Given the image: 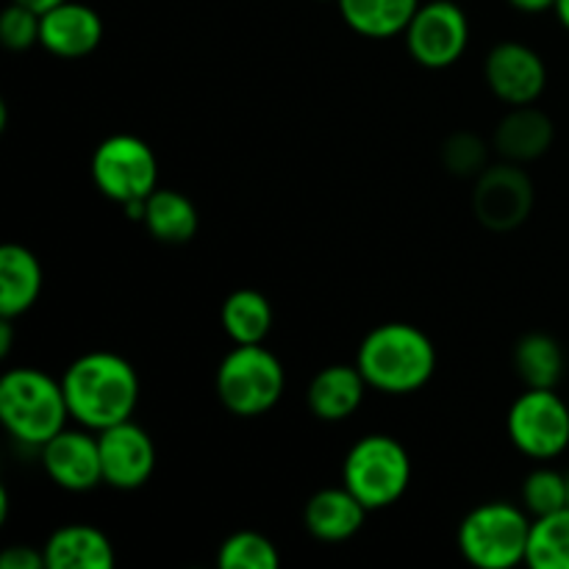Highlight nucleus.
I'll use <instances>...</instances> for the list:
<instances>
[{
    "instance_id": "f257e3e1",
    "label": "nucleus",
    "mask_w": 569,
    "mask_h": 569,
    "mask_svg": "<svg viewBox=\"0 0 569 569\" xmlns=\"http://www.w3.org/2000/svg\"><path fill=\"white\" fill-rule=\"evenodd\" d=\"M70 417L89 431H106L133 420L139 403V376L133 365L109 350L83 353L61 376Z\"/></svg>"
},
{
    "instance_id": "f03ea898",
    "label": "nucleus",
    "mask_w": 569,
    "mask_h": 569,
    "mask_svg": "<svg viewBox=\"0 0 569 569\" xmlns=\"http://www.w3.org/2000/svg\"><path fill=\"white\" fill-rule=\"evenodd\" d=\"M356 367L378 392L411 395L431 381L437 348L411 322H383L361 339Z\"/></svg>"
},
{
    "instance_id": "7ed1b4c3",
    "label": "nucleus",
    "mask_w": 569,
    "mask_h": 569,
    "mask_svg": "<svg viewBox=\"0 0 569 569\" xmlns=\"http://www.w3.org/2000/svg\"><path fill=\"white\" fill-rule=\"evenodd\" d=\"M0 420L28 448H44L70 420L61 381L33 367H17L0 378Z\"/></svg>"
},
{
    "instance_id": "20e7f679",
    "label": "nucleus",
    "mask_w": 569,
    "mask_h": 569,
    "mask_svg": "<svg viewBox=\"0 0 569 569\" xmlns=\"http://www.w3.org/2000/svg\"><path fill=\"white\" fill-rule=\"evenodd\" d=\"M531 515L506 500L476 506L461 520L456 545L459 553L478 569H511L526 565Z\"/></svg>"
},
{
    "instance_id": "39448f33",
    "label": "nucleus",
    "mask_w": 569,
    "mask_h": 569,
    "mask_svg": "<svg viewBox=\"0 0 569 569\" xmlns=\"http://www.w3.org/2000/svg\"><path fill=\"white\" fill-rule=\"evenodd\" d=\"M287 372L278 356L261 345H237L217 367L220 403L237 417H261L281 400Z\"/></svg>"
},
{
    "instance_id": "423d86ee",
    "label": "nucleus",
    "mask_w": 569,
    "mask_h": 569,
    "mask_svg": "<svg viewBox=\"0 0 569 569\" xmlns=\"http://www.w3.org/2000/svg\"><path fill=\"white\" fill-rule=\"evenodd\" d=\"M342 483L370 511L389 509L411 483L409 450L389 433H367L345 456Z\"/></svg>"
},
{
    "instance_id": "0eeeda50",
    "label": "nucleus",
    "mask_w": 569,
    "mask_h": 569,
    "mask_svg": "<svg viewBox=\"0 0 569 569\" xmlns=\"http://www.w3.org/2000/svg\"><path fill=\"white\" fill-rule=\"evenodd\" d=\"M92 181L103 198L128 206L148 200L159 189V159L144 139L114 133L92 153Z\"/></svg>"
},
{
    "instance_id": "6e6552de",
    "label": "nucleus",
    "mask_w": 569,
    "mask_h": 569,
    "mask_svg": "<svg viewBox=\"0 0 569 569\" xmlns=\"http://www.w3.org/2000/svg\"><path fill=\"white\" fill-rule=\"evenodd\" d=\"M511 445L533 461H550L569 448V406L556 389H526L506 417Z\"/></svg>"
},
{
    "instance_id": "1a4fd4ad",
    "label": "nucleus",
    "mask_w": 569,
    "mask_h": 569,
    "mask_svg": "<svg viewBox=\"0 0 569 569\" xmlns=\"http://www.w3.org/2000/svg\"><path fill=\"white\" fill-rule=\"evenodd\" d=\"M406 48L417 64L445 70L465 56L470 44V20L453 0H428L406 26Z\"/></svg>"
},
{
    "instance_id": "9d476101",
    "label": "nucleus",
    "mask_w": 569,
    "mask_h": 569,
    "mask_svg": "<svg viewBox=\"0 0 569 569\" xmlns=\"http://www.w3.org/2000/svg\"><path fill=\"white\" fill-rule=\"evenodd\" d=\"M533 181L515 161L487 167L478 176L472 192V211L489 231H515L528 220L533 209Z\"/></svg>"
},
{
    "instance_id": "9b49d317",
    "label": "nucleus",
    "mask_w": 569,
    "mask_h": 569,
    "mask_svg": "<svg viewBox=\"0 0 569 569\" xmlns=\"http://www.w3.org/2000/svg\"><path fill=\"white\" fill-rule=\"evenodd\" d=\"M103 483L131 492L144 487L156 470V445L150 433L133 420L98 431Z\"/></svg>"
},
{
    "instance_id": "f8f14e48",
    "label": "nucleus",
    "mask_w": 569,
    "mask_h": 569,
    "mask_svg": "<svg viewBox=\"0 0 569 569\" xmlns=\"http://www.w3.org/2000/svg\"><path fill=\"white\" fill-rule=\"evenodd\" d=\"M483 78L506 106H531L548 87V67L542 56L522 42H500L489 50Z\"/></svg>"
},
{
    "instance_id": "ddd939ff",
    "label": "nucleus",
    "mask_w": 569,
    "mask_h": 569,
    "mask_svg": "<svg viewBox=\"0 0 569 569\" xmlns=\"http://www.w3.org/2000/svg\"><path fill=\"white\" fill-rule=\"evenodd\" d=\"M42 450V467L50 481L64 492H89L103 481L98 437L76 428L56 433Z\"/></svg>"
},
{
    "instance_id": "4468645a",
    "label": "nucleus",
    "mask_w": 569,
    "mask_h": 569,
    "mask_svg": "<svg viewBox=\"0 0 569 569\" xmlns=\"http://www.w3.org/2000/svg\"><path fill=\"white\" fill-rule=\"evenodd\" d=\"M103 39V20L87 3L64 0L42 14L39 44L59 59H83Z\"/></svg>"
},
{
    "instance_id": "2eb2a0df",
    "label": "nucleus",
    "mask_w": 569,
    "mask_h": 569,
    "mask_svg": "<svg viewBox=\"0 0 569 569\" xmlns=\"http://www.w3.org/2000/svg\"><path fill=\"white\" fill-rule=\"evenodd\" d=\"M370 383L365 381L361 370L356 365H331L322 367L311 378L306 389V403L311 415L322 422H342L359 411L365 403V395Z\"/></svg>"
},
{
    "instance_id": "dca6fc26",
    "label": "nucleus",
    "mask_w": 569,
    "mask_h": 569,
    "mask_svg": "<svg viewBox=\"0 0 569 569\" xmlns=\"http://www.w3.org/2000/svg\"><path fill=\"white\" fill-rule=\"evenodd\" d=\"M367 511L370 509L342 483L311 495L303 509V526L320 542H348L361 531Z\"/></svg>"
},
{
    "instance_id": "f3484780",
    "label": "nucleus",
    "mask_w": 569,
    "mask_h": 569,
    "mask_svg": "<svg viewBox=\"0 0 569 569\" xmlns=\"http://www.w3.org/2000/svg\"><path fill=\"white\" fill-rule=\"evenodd\" d=\"M556 139V126L537 106H511L509 114L500 120L495 131V150L506 161L526 164L542 159Z\"/></svg>"
},
{
    "instance_id": "a211bd4d",
    "label": "nucleus",
    "mask_w": 569,
    "mask_h": 569,
    "mask_svg": "<svg viewBox=\"0 0 569 569\" xmlns=\"http://www.w3.org/2000/svg\"><path fill=\"white\" fill-rule=\"evenodd\" d=\"M42 292V264L22 244L0 248V317H22Z\"/></svg>"
},
{
    "instance_id": "6ab92c4d",
    "label": "nucleus",
    "mask_w": 569,
    "mask_h": 569,
    "mask_svg": "<svg viewBox=\"0 0 569 569\" xmlns=\"http://www.w3.org/2000/svg\"><path fill=\"white\" fill-rule=\"evenodd\" d=\"M48 569H111L114 548L103 531L92 526H64L44 545Z\"/></svg>"
},
{
    "instance_id": "aec40b11",
    "label": "nucleus",
    "mask_w": 569,
    "mask_h": 569,
    "mask_svg": "<svg viewBox=\"0 0 569 569\" xmlns=\"http://www.w3.org/2000/svg\"><path fill=\"white\" fill-rule=\"evenodd\" d=\"M142 226L148 228L150 237L159 239V242L183 244L198 233L200 217L187 194L176 192V189H156V192L144 200Z\"/></svg>"
},
{
    "instance_id": "412c9836",
    "label": "nucleus",
    "mask_w": 569,
    "mask_h": 569,
    "mask_svg": "<svg viewBox=\"0 0 569 569\" xmlns=\"http://www.w3.org/2000/svg\"><path fill=\"white\" fill-rule=\"evenodd\" d=\"M342 20L356 33L370 39H389L406 31L420 0H337Z\"/></svg>"
},
{
    "instance_id": "4be33fe9",
    "label": "nucleus",
    "mask_w": 569,
    "mask_h": 569,
    "mask_svg": "<svg viewBox=\"0 0 569 569\" xmlns=\"http://www.w3.org/2000/svg\"><path fill=\"white\" fill-rule=\"evenodd\" d=\"M220 317L233 345H261L272 328V306L259 289H237L228 295Z\"/></svg>"
},
{
    "instance_id": "5701e85b",
    "label": "nucleus",
    "mask_w": 569,
    "mask_h": 569,
    "mask_svg": "<svg viewBox=\"0 0 569 569\" xmlns=\"http://www.w3.org/2000/svg\"><path fill=\"white\" fill-rule=\"evenodd\" d=\"M515 370L528 389H556L565 378V350L548 333H526L515 348Z\"/></svg>"
},
{
    "instance_id": "b1692460",
    "label": "nucleus",
    "mask_w": 569,
    "mask_h": 569,
    "mask_svg": "<svg viewBox=\"0 0 569 569\" xmlns=\"http://www.w3.org/2000/svg\"><path fill=\"white\" fill-rule=\"evenodd\" d=\"M526 565L533 569H569V506L533 520Z\"/></svg>"
},
{
    "instance_id": "393cba45",
    "label": "nucleus",
    "mask_w": 569,
    "mask_h": 569,
    "mask_svg": "<svg viewBox=\"0 0 569 569\" xmlns=\"http://www.w3.org/2000/svg\"><path fill=\"white\" fill-rule=\"evenodd\" d=\"M281 556L267 537L256 531H237L217 550L220 569H278Z\"/></svg>"
},
{
    "instance_id": "a878e982",
    "label": "nucleus",
    "mask_w": 569,
    "mask_h": 569,
    "mask_svg": "<svg viewBox=\"0 0 569 569\" xmlns=\"http://www.w3.org/2000/svg\"><path fill=\"white\" fill-rule=\"evenodd\" d=\"M567 506V476L550 467L528 472L522 481V509L537 520V517L553 515Z\"/></svg>"
},
{
    "instance_id": "bb28decb",
    "label": "nucleus",
    "mask_w": 569,
    "mask_h": 569,
    "mask_svg": "<svg viewBox=\"0 0 569 569\" xmlns=\"http://www.w3.org/2000/svg\"><path fill=\"white\" fill-rule=\"evenodd\" d=\"M442 159H445V167H448L453 176H461V178L476 176L478 178L489 167L487 164L489 150H487V144H483L481 137L459 131V133H453L448 142H445Z\"/></svg>"
},
{
    "instance_id": "cd10ccee",
    "label": "nucleus",
    "mask_w": 569,
    "mask_h": 569,
    "mask_svg": "<svg viewBox=\"0 0 569 569\" xmlns=\"http://www.w3.org/2000/svg\"><path fill=\"white\" fill-rule=\"evenodd\" d=\"M39 31H42V14L28 6L11 0L0 14V39L9 50H28L39 44Z\"/></svg>"
},
{
    "instance_id": "c85d7f7f",
    "label": "nucleus",
    "mask_w": 569,
    "mask_h": 569,
    "mask_svg": "<svg viewBox=\"0 0 569 569\" xmlns=\"http://www.w3.org/2000/svg\"><path fill=\"white\" fill-rule=\"evenodd\" d=\"M44 550L28 548V545H14V548H6L0 556V569H44Z\"/></svg>"
},
{
    "instance_id": "c756f323",
    "label": "nucleus",
    "mask_w": 569,
    "mask_h": 569,
    "mask_svg": "<svg viewBox=\"0 0 569 569\" xmlns=\"http://www.w3.org/2000/svg\"><path fill=\"white\" fill-rule=\"evenodd\" d=\"M517 11H526V14H539V11L553 9L556 0H509Z\"/></svg>"
},
{
    "instance_id": "7c9ffc66",
    "label": "nucleus",
    "mask_w": 569,
    "mask_h": 569,
    "mask_svg": "<svg viewBox=\"0 0 569 569\" xmlns=\"http://www.w3.org/2000/svg\"><path fill=\"white\" fill-rule=\"evenodd\" d=\"M11 337H14V326H11L9 317H0V356H9L11 350Z\"/></svg>"
},
{
    "instance_id": "2f4dec72",
    "label": "nucleus",
    "mask_w": 569,
    "mask_h": 569,
    "mask_svg": "<svg viewBox=\"0 0 569 569\" xmlns=\"http://www.w3.org/2000/svg\"><path fill=\"white\" fill-rule=\"evenodd\" d=\"M14 3L28 6V9H33V11H37V14H44V11H50V9H53V6L64 3V0H14Z\"/></svg>"
},
{
    "instance_id": "473e14b6",
    "label": "nucleus",
    "mask_w": 569,
    "mask_h": 569,
    "mask_svg": "<svg viewBox=\"0 0 569 569\" xmlns=\"http://www.w3.org/2000/svg\"><path fill=\"white\" fill-rule=\"evenodd\" d=\"M553 9H556V17H559L561 26H565L569 31V0H556Z\"/></svg>"
},
{
    "instance_id": "72a5a7b5",
    "label": "nucleus",
    "mask_w": 569,
    "mask_h": 569,
    "mask_svg": "<svg viewBox=\"0 0 569 569\" xmlns=\"http://www.w3.org/2000/svg\"><path fill=\"white\" fill-rule=\"evenodd\" d=\"M567 506H569V476H567Z\"/></svg>"
},
{
    "instance_id": "f704fd0d",
    "label": "nucleus",
    "mask_w": 569,
    "mask_h": 569,
    "mask_svg": "<svg viewBox=\"0 0 569 569\" xmlns=\"http://www.w3.org/2000/svg\"><path fill=\"white\" fill-rule=\"evenodd\" d=\"M333 3H337V0H333Z\"/></svg>"
}]
</instances>
